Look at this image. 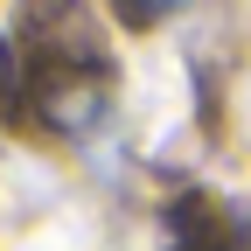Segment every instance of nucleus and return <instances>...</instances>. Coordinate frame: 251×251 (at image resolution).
Instances as JSON below:
<instances>
[{"label":"nucleus","instance_id":"1","mask_svg":"<svg viewBox=\"0 0 251 251\" xmlns=\"http://www.w3.org/2000/svg\"><path fill=\"white\" fill-rule=\"evenodd\" d=\"M188 251H251V216H244V224H224V230H209L202 244H188Z\"/></svg>","mask_w":251,"mask_h":251},{"label":"nucleus","instance_id":"2","mask_svg":"<svg viewBox=\"0 0 251 251\" xmlns=\"http://www.w3.org/2000/svg\"><path fill=\"white\" fill-rule=\"evenodd\" d=\"M133 21H161V14H175V7H188V0H119Z\"/></svg>","mask_w":251,"mask_h":251}]
</instances>
